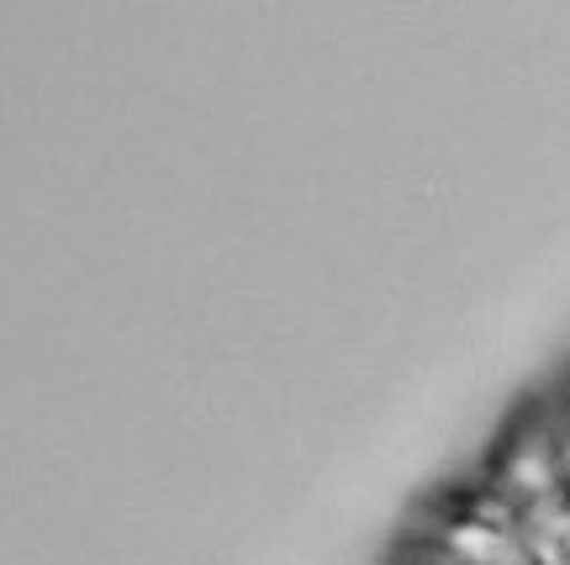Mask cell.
Listing matches in <instances>:
<instances>
[{
    "mask_svg": "<svg viewBox=\"0 0 570 565\" xmlns=\"http://www.w3.org/2000/svg\"><path fill=\"white\" fill-rule=\"evenodd\" d=\"M475 476L523 518L533 503L570 491V439H566V391L550 386L512 412L491 439Z\"/></svg>",
    "mask_w": 570,
    "mask_h": 565,
    "instance_id": "cell-1",
    "label": "cell"
},
{
    "mask_svg": "<svg viewBox=\"0 0 570 565\" xmlns=\"http://www.w3.org/2000/svg\"><path fill=\"white\" fill-rule=\"evenodd\" d=\"M529 565H570V491H554L518 518Z\"/></svg>",
    "mask_w": 570,
    "mask_h": 565,
    "instance_id": "cell-2",
    "label": "cell"
},
{
    "mask_svg": "<svg viewBox=\"0 0 570 565\" xmlns=\"http://www.w3.org/2000/svg\"><path fill=\"white\" fill-rule=\"evenodd\" d=\"M566 386H570V376H566Z\"/></svg>",
    "mask_w": 570,
    "mask_h": 565,
    "instance_id": "cell-3",
    "label": "cell"
}]
</instances>
